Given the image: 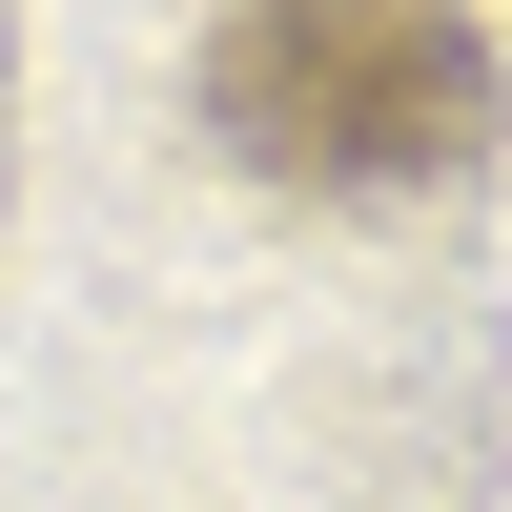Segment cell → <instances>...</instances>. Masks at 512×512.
I'll return each mask as SVG.
<instances>
[{"label":"cell","mask_w":512,"mask_h":512,"mask_svg":"<svg viewBox=\"0 0 512 512\" xmlns=\"http://www.w3.org/2000/svg\"><path fill=\"white\" fill-rule=\"evenodd\" d=\"M205 123L267 185H451L492 144V41L410 0H287L205 41Z\"/></svg>","instance_id":"1"}]
</instances>
